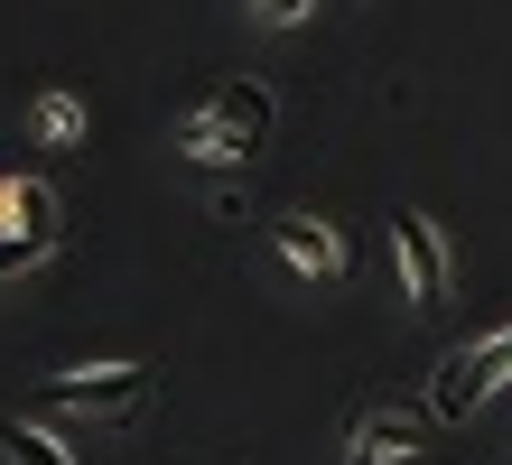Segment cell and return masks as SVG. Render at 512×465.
<instances>
[{
  "instance_id": "obj_1",
  "label": "cell",
  "mask_w": 512,
  "mask_h": 465,
  "mask_svg": "<svg viewBox=\"0 0 512 465\" xmlns=\"http://www.w3.org/2000/svg\"><path fill=\"white\" fill-rule=\"evenodd\" d=\"M261 140H270V93L261 84H224L196 121H177V149H187V159H215V168L252 159Z\"/></svg>"
},
{
  "instance_id": "obj_2",
  "label": "cell",
  "mask_w": 512,
  "mask_h": 465,
  "mask_svg": "<svg viewBox=\"0 0 512 465\" xmlns=\"http://www.w3.org/2000/svg\"><path fill=\"white\" fill-rule=\"evenodd\" d=\"M503 382H512V317L485 335V345H457V354L438 363L429 410H438V419H475V410H485V400H494Z\"/></svg>"
},
{
  "instance_id": "obj_3",
  "label": "cell",
  "mask_w": 512,
  "mask_h": 465,
  "mask_svg": "<svg viewBox=\"0 0 512 465\" xmlns=\"http://www.w3.org/2000/svg\"><path fill=\"white\" fill-rule=\"evenodd\" d=\"M47 410H75V419H140L149 410V363H103V372H56L38 391Z\"/></svg>"
},
{
  "instance_id": "obj_4",
  "label": "cell",
  "mask_w": 512,
  "mask_h": 465,
  "mask_svg": "<svg viewBox=\"0 0 512 465\" xmlns=\"http://www.w3.org/2000/svg\"><path fill=\"white\" fill-rule=\"evenodd\" d=\"M391 242H401V279H410V298H419V307L447 298V242H438L429 214H391Z\"/></svg>"
},
{
  "instance_id": "obj_5",
  "label": "cell",
  "mask_w": 512,
  "mask_h": 465,
  "mask_svg": "<svg viewBox=\"0 0 512 465\" xmlns=\"http://www.w3.org/2000/svg\"><path fill=\"white\" fill-rule=\"evenodd\" d=\"M401 456H419V419H401V410H373L345 447V465H401Z\"/></svg>"
},
{
  "instance_id": "obj_6",
  "label": "cell",
  "mask_w": 512,
  "mask_h": 465,
  "mask_svg": "<svg viewBox=\"0 0 512 465\" xmlns=\"http://www.w3.org/2000/svg\"><path fill=\"white\" fill-rule=\"evenodd\" d=\"M270 233H280V252L298 270H317V279L345 270V242H336V224H317V214H289V224H270Z\"/></svg>"
},
{
  "instance_id": "obj_7",
  "label": "cell",
  "mask_w": 512,
  "mask_h": 465,
  "mask_svg": "<svg viewBox=\"0 0 512 465\" xmlns=\"http://www.w3.org/2000/svg\"><path fill=\"white\" fill-rule=\"evenodd\" d=\"M0 456L10 465H66V447H56L47 428H28V419H0Z\"/></svg>"
},
{
  "instance_id": "obj_8",
  "label": "cell",
  "mask_w": 512,
  "mask_h": 465,
  "mask_svg": "<svg viewBox=\"0 0 512 465\" xmlns=\"http://www.w3.org/2000/svg\"><path fill=\"white\" fill-rule=\"evenodd\" d=\"M38 140H56V149L84 140V103L75 93H38Z\"/></svg>"
},
{
  "instance_id": "obj_9",
  "label": "cell",
  "mask_w": 512,
  "mask_h": 465,
  "mask_svg": "<svg viewBox=\"0 0 512 465\" xmlns=\"http://www.w3.org/2000/svg\"><path fill=\"white\" fill-rule=\"evenodd\" d=\"M19 233H38V242H56V233H66V224H56V186L19 177Z\"/></svg>"
},
{
  "instance_id": "obj_10",
  "label": "cell",
  "mask_w": 512,
  "mask_h": 465,
  "mask_svg": "<svg viewBox=\"0 0 512 465\" xmlns=\"http://www.w3.org/2000/svg\"><path fill=\"white\" fill-rule=\"evenodd\" d=\"M47 252H56V242H38V233H0V279H28Z\"/></svg>"
},
{
  "instance_id": "obj_11",
  "label": "cell",
  "mask_w": 512,
  "mask_h": 465,
  "mask_svg": "<svg viewBox=\"0 0 512 465\" xmlns=\"http://www.w3.org/2000/svg\"><path fill=\"white\" fill-rule=\"evenodd\" d=\"M252 10H261L270 28H298V19H308V10H317V0H252Z\"/></svg>"
},
{
  "instance_id": "obj_12",
  "label": "cell",
  "mask_w": 512,
  "mask_h": 465,
  "mask_svg": "<svg viewBox=\"0 0 512 465\" xmlns=\"http://www.w3.org/2000/svg\"><path fill=\"white\" fill-rule=\"evenodd\" d=\"M0 214H19V177H0Z\"/></svg>"
}]
</instances>
